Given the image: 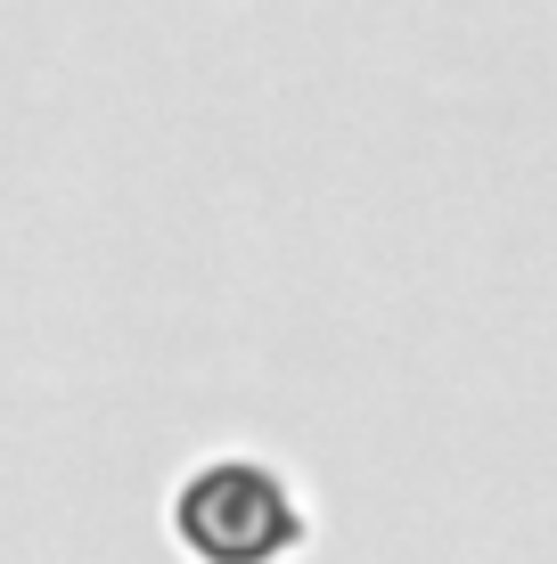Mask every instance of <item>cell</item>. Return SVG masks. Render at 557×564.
<instances>
[{
  "mask_svg": "<svg viewBox=\"0 0 557 564\" xmlns=\"http://www.w3.org/2000/svg\"><path fill=\"white\" fill-rule=\"evenodd\" d=\"M172 540L189 549V564H287L312 532L303 491L255 451H222L197 458L172 482Z\"/></svg>",
  "mask_w": 557,
  "mask_h": 564,
  "instance_id": "obj_1",
  "label": "cell"
}]
</instances>
